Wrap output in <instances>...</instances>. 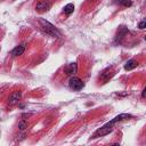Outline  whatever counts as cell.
Wrapping results in <instances>:
<instances>
[{"label": "cell", "instance_id": "6", "mask_svg": "<svg viewBox=\"0 0 146 146\" xmlns=\"http://www.w3.org/2000/svg\"><path fill=\"white\" fill-rule=\"evenodd\" d=\"M76 70H78L76 63H71V64H68V66L66 67V74H67V75H74V74L76 73Z\"/></svg>", "mask_w": 146, "mask_h": 146}, {"label": "cell", "instance_id": "3", "mask_svg": "<svg viewBox=\"0 0 146 146\" xmlns=\"http://www.w3.org/2000/svg\"><path fill=\"white\" fill-rule=\"evenodd\" d=\"M70 87H71V89L75 90V91H79V90H81L83 88V82H82V80L80 78L72 76L70 79Z\"/></svg>", "mask_w": 146, "mask_h": 146}, {"label": "cell", "instance_id": "16", "mask_svg": "<svg viewBox=\"0 0 146 146\" xmlns=\"http://www.w3.org/2000/svg\"><path fill=\"white\" fill-rule=\"evenodd\" d=\"M145 40H146V35H145Z\"/></svg>", "mask_w": 146, "mask_h": 146}, {"label": "cell", "instance_id": "12", "mask_svg": "<svg viewBox=\"0 0 146 146\" xmlns=\"http://www.w3.org/2000/svg\"><path fill=\"white\" fill-rule=\"evenodd\" d=\"M117 2L121 3V5L124 6V7H130V6H131V0H119Z\"/></svg>", "mask_w": 146, "mask_h": 146}, {"label": "cell", "instance_id": "11", "mask_svg": "<svg viewBox=\"0 0 146 146\" xmlns=\"http://www.w3.org/2000/svg\"><path fill=\"white\" fill-rule=\"evenodd\" d=\"M110 72V68H106L104 72H103V74H102V79L104 80V81H107L112 75H113V73H108Z\"/></svg>", "mask_w": 146, "mask_h": 146}, {"label": "cell", "instance_id": "1", "mask_svg": "<svg viewBox=\"0 0 146 146\" xmlns=\"http://www.w3.org/2000/svg\"><path fill=\"white\" fill-rule=\"evenodd\" d=\"M38 22H39V27H40L46 34H49V35L56 36V38L60 36L59 31H58L51 23H49L48 21H44V19H42V18H39Z\"/></svg>", "mask_w": 146, "mask_h": 146}, {"label": "cell", "instance_id": "15", "mask_svg": "<svg viewBox=\"0 0 146 146\" xmlns=\"http://www.w3.org/2000/svg\"><path fill=\"white\" fill-rule=\"evenodd\" d=\"M141 97H143V98H146V87L144 88V90H143V92H141Z\"/></svg>", "mask_w": 146, "mask_h": 146}, {"label": "cell", "instance_id": "2", "mask_svg": "<svg viewBox=\"0 0 146 146\" xmlns=\"http://www.w3.org/2000/svg\"><path fill=\"white\" fill-rule=\"evenodd\" d=\"M113 125L114 123L112 121H110L108 123H106L105 125H103L102 128H99L92 136V138H97V137H102V136H105V135H108L112 130H113Z\"/></svg>", "mask_w": 146, "mask_h": 146}, {"label": "cell", "instance_id": "9", "mask_svg": "<svg viewBox=\"0 0 146 146\" xmlns=\"http://www.w3.org/2000/svg\"><path fill=\"white\" fill-rule=\"evenodd\" d=\"M131 117V115L130 114H127V113H123V114H120V115H117V116H115L113 120H112V122L115 124L116 122H121V121H123V120H125V119H130Z\"/></svg>", "mask_w": 146, "mask_h": 146}, {"label": "cell", "instance_id": "10", "mask_svg": "<svg viewBox=\"0 0 146 146\" xmlns=\"http://www.w3.org/2000/svg\"><path fill=\"white\" fill-rule=\"evenodd\" d=\"M73 10H74V5H73V3H67V5L64 7V13H65L66 15L72 14Z\"/></svg>", "mask_w": 146, "mask_h": 146}, {"label": "cell", "instance_id": "14", "mask_svg": "<svg viewBox=\"0 0 146 146\" xmlns=\"http://www.w3.org/2000/svg\"><path fill=\"white\" fill-rule=\"evenodd\" d=\"M138 27H139L140 30H143V29H146V19L141 21V22L138 24Z\"/></svg>", "mask_w": 146, "mask_h": 146}, {"label": "cell", "instance_id": "13", "mask_svg": "<svg viewBox=\"0 0 146 146\" xmlns=\"http://www.w3.org/2000/svg\"><path fill=\"white\" fill-rule=\"evenodd\" d=\"M18 128H19V130H24L25 128H27V123H26L24 120H22V121L18 123Z\"/></svg>", "mask_w": 146, "mask_h": 146}, {"label": "cell", "instance_id": "4", "mask_svg": "<svg viewBox=\"0 0 146 146\" xmlns=\"http://www.w3.org/2000/svg\"><path fill=\"white\" fill-rule=\"evenodd\" d=\"M50 6H51V5H50L49 1H47V0H42V1H40V2L36 3L35 9H36L38 11H40V13H43V11L49 10V9H50Z\"/></svg>", "mask_w": 146, "mask_h": 146}, {"label": "cell", "instance_id": "7", "mask_svg": "<svg viewBox=\"0 0 146 146\" xmlns=\"http://www.w3.org/2000/svg\"><path fill=\"white\" fill-rule=\"evenodd\" d=\"M137 65H138L137 60H135V59H129V60L125 63V65H124V70H125V71H131V70H133L135 67H137Z\"/></svg>", "mask_w": 146, "mask_h": 146}, {"label": "cell", "instance_id": "8", "mask_svg": "<svg viewBox=\"0 0 146 146\" xmlns=\"http://www.w3.org/2000/svg\"><path fill=\"white\" fill-rule=\"evenodd\" d=\"M24 50H25L24 44L17 46V47H15V48L11 50V56H19V55H22V54L24 52Z\"/></svg>", "mask_w": 146, "mask_h": 146}, {"label": "cell", "instance_id": "5", "mask_svg": "<svg viewBox=\"0 0 146 146\" xmlns=\"http://www.w3.org/2000/svg\"><path fill=\"white\" fill-rule=\"evenodd\" d=\"M21 98H22V94L19 91H16V92H14L9 96L8 103H9V105H15L21 100Z\"/></svg>", "mask_w": 146, "mask_h": 146}]
</instances>
